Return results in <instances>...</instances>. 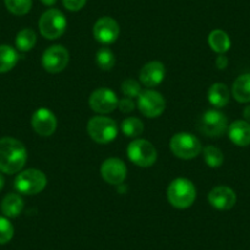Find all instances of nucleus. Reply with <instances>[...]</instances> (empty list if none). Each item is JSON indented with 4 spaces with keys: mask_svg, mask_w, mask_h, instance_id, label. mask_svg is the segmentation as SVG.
I'll return each mask as SVG.
<instances>
[{
    "mask_svg": "<svg viewBox=\"0 0 250 250\" xmlns=\"http://www.w3.org/2000/svg\"><path fill=\"white\" fill-rule=\"evenodd\" d=\"M27 161V150L21 141L14 138L0 139V172L15 174Z\"/></svg>",
    "mask_w": 250,
    "mask_h": 250,
    "instance_id": "f257e3e1",
    "label": "nucleus"
},
{
    "mask_svg": "<svg viewBox=\"0 0 250 250\" xmlns=\"http://www.w3.org/2000/svg\"><path fill=\"white\" fill-rule=\"evenodd\" d=\"M168 201L177 208H190L196 199L195 185L187 178H177L168 187Z\"/></svg>",
    "mask_w": 250,
    "mask_h": 250,
    "instance_id": "f03ea898",
    "label": "nucleus"
},
{
    "mask_svg": "<svg viewBox=\"0 0 250 250\" xmlns=\"http://www.w3.org/2000/svg\"><path fill=\"white\" fill-rule=\"evenodd\" d=\"M87 133L96 143L108 144L117 138V123L108 117H102V115L93 117L87 124Z\"/></svg>",
    "mask_w": 250,
    "mask_h": 250,
    "instance_id": "7ed1b4c3",
    "label": "nucleus"
},
{
    "mask_svg": "<svg viewBox=\"0 0 250 250\" xmlns=\"http://www.w3.org/2000/svg\"><path fill=\"white\" fill-rule=\"evenodd\" d=\"M66 19L58 9H49L40 19V32L48 40H55L64 35L66 30Z\"/></svg>",
    "mask_w": 250,
    "mask_h": 250,
    "instance_id": "20e7f679",
    "label": "nucleus"
},
{
    "mask_svg": "<svg viewBox=\"0 0 250 250\" xmlns=\"http://www.w3.org/2000/svg\"><path fill=\"white\" fill-rule=\"evenodd\" d=\"M15 189L23 195H36L47 185V177L38 169H26L15 178Z\"/></svg>",
    "mask_w": 250,
    "mask_h": 250,
    "instance_id": "39448f33",
    "label": "nucleus"
},
{
    "mask_svg": "<svg viewBox=\"0 0 250 250\" xmlns=\"http://www.w3.org/2000/svg\"><path fill=\"white\" fill-rule=\"evenodd\" d=\"M170 151L183 160L195 158L201 152V143L196 136L189 133H178L170 139Z\"/></svg>",
    "mask_w": 250,
    "mask_h": 250,
    "instance_id": "423d86ee",
    "label": "nucleus"
},
{
    "mask_svg": "<svg viewBox=\"0 0 250 250\" xmlns=\"http://www.w3.org/2000/svg\"><path fill=\"white\" fill-rule=\"evenodd\" d=\"M128 157L139 167H151L157 160V151L150 141L138 139L128 146Z\"/></svg>",
    "mask_w": 250,
    "mask_h": 250,
    "instance_id": "0eeeda50",
    "label": "nucleus"
},
{
    "mask_svg": "<svg viewBox=\"0 0 250 250\" xmlns=\"http://www.w3.org/2000/svg\"><path fill=\"white\" fill-rule=\"evenodd\" d=\"M138 107L145 117L157 118L165 112L166 101L157 91L146 90L138 97Z\"/></svg>",
    "mask_w": 250,
    "mask_h": 250,
    "instance_id": "6e6552de",
    "label": "nucleus"
},
{
    "mask_svg": "<svg viewBox=\"0 0 250 250\" xmlns=\"http://www.w3.org/2000/svg\"><path fill=\"white\" fill-rule=\"evenodd\" d=\"M69 52L62 45H52L48 48L42 57V65L44 70L50 74L62 71L68 66Z\"/></svg>",
    "mask_w": 250,
    "mask_h": 250,
    "instance_id": "1a4fd4ad",
    "label": "nucleus"
},
{
    "mask_svg": "<svg viewBox=\"0 0 250 250\" xmlns=\"http://www.w3.org/2000/svg\"><path fill=\"white\" fill-rule=\"evenodd\" d=\"M228 129V120L223 113L218 110H208L201 118L200 130L210 138H218Z\"/></svg>",
    "mask_w": 250,
    "mask_h": 250,
    "instance_id": "9d476101",
    "label": "nucleus"
},
{
    "mask_svg": "<svg viewBox=\"0 0 250 250\" xmlns=\"http://www.w3.org/2000/svg\"><path fill=\"white\" fill-rule=\"evenodd\" d=\"M90 107L100 114L112 113L118 107V97L109 88H97L90 96Z\"/></svg>",
    "mask_w": 250,
    "mask_h": 250,
    "instance_id": "9b49d317",
    "label": "nucleus"
},
{
    "mask_svg": "<svg viewBox=\"0 0 250 250\" xmlns=\"http://www.w3.org/2000/svg\"><path fill=\"white\" fill-rule=\"evenodd\" d=\"M119 25L114 19L103 16L93 26V36L101 44H112L119 37Z\"/></svg>",
    "mask_w": 250,
    "mask_h": 250,
    "instance_id": "f8f14e48",
    "label": "nucleus"
},
{
    "mask_svg": "<svg viewBox=\"0 0 250 250\" xmlns=\"http://www.w3.org/2000/svg\"><path fill=\"white\" fill-rule=\"evenodd\" d=\"M126 166L119 158H108L102 163L101 167V174L107 183L112 185L122 184L126 178Z\"/></svg>",
    "mask_w": 250,
    "mask_h": 250,
    "instance_id": "ddd939ff",
    "label": "nucleus"
},
{
    "mask_svg": "<svg viewBox=\"0 0 250 250\" xmlns=\"http://www.w3.org/2000/svg\"><path fill=\"white\" fill-rule=\"evenodd\" d=\"M32 126L41 136H50L57 129V118L47 108H40L32 115Z\"/></svg>",
    "mask_w": 250,
    "mask_h": 250,
    "instance_id": "4468645a",
    "label": "nucleus"
},
{
    "mask_svg": "<svg viewBox=\"0 0 250 250\" xmlns=\"http://www.w3.org/2000/svg\"><path fill=\"white\" fill-rule=\"evenodd\" d=\"M237 196L234 191L230 188L220 185V187L213 188L208 194V203L211 206L221 211L230 210L235 205Z\"/></svg>",
    "mask_w": 250,
    "mask_h": 250,
    "instance_id": "2eb2a0df",
    "label": "nucleus"
},
{
    "mask_svg": "<svg viewBox=\"0 0 250 250\" xmlns=\"http://www.w3.org/2000/svg\"><path fill=\"white\" fill-rule=\"evenodd\" d=\"M166 69L161 62H150L140 71V81L146 87H155L163 81Z\"/></svg>",
    "mask_w": 250,
    "mask_h": 250,
    "instance_id": "dca6fc26",
    "label": "nucleus"
},
{
    "mask_svg": "<svg viewBox=\"0 0 250 250\" xmlns=\"http://www.w3.org/2000/svg\"><path fill=\"white\" fill-rule=\"evenodd\" d=\"M228 136L234 145L245 147L250 145V124L245 120H235L228 128Z\"/></svg>",
    "mask_w": 250,
    "mask_h": 250,
    "instance_id": "f3484780",
    "label": "nucleus"
},
{
    "mask_svg": "<svg viewBox=\"0 0 250 250\" xmlns=\"http://www.w3.org/2000/svg\"><path fill=\"white\" fill-rule=\"evenodd\" d=\"M233 97L240 103L250 102V74H243L235 79L232 87Z\"/></svg>",
    "mask_w": 250,
    "mask_h": 250,
    "instance_id": "a211bd4d",
    "label": "nucleus"
},
{
    "mask_svg": "<svg viewBox=\"0 0 250 250\" xmlns=\"http://www.w3.org/2000/svg\"><path fill=\"white\" fill-rule=\"evenodd\" d=\"M23 200L19 194H8L1 201V211L9 218H15L22 212Z\"/></svg>",
    "mask_w": 250,
    "mask_h": 250,
    "instance_id": "6ab92c4d",
    "label": "nucleus"
},
{
    "mask_svg": "<svg viewBox=\"0 0 250 250\" xmlns=\"http://www.w3.org/2000/svg\"><path fill=\"white\" fill-rule=\"evenodd\" d=\"M208 101L216 108H223L229 102V90L225 83H213L208 90Z\"/></svg>",
    "mask_w": 250,
    "mask_h": 250,
    "instance_id": "aec40b11",
    "label": "nucleus"
},
{
    "mask_svg": "<svg viewBox=\"0 0 250 250\" xmlns=\"http://www.w3.org/2000/svg\"><path fill=\"white\" fill-rule=\"evenodd\" d=\"M208 45L213 52L218 54H225L230 48L229 36L222 30H213L208 35Z\"/></svg>",
    "mask_w": 250,
    "mask_h": 250,
    "instance_id": "412c9836",
    "label": "nucleus"
},
{
    "mask_svg": "<svg viewBox=\"0 0 250 250\" xmlns=\"http://www.w3.org/2000/svg\"><path fill=\"white\" fill-rule=\"evenodd\" d=\"M19 60V54L13 47L6 44L0 45V74L8 73Z\"/></svg>",
    "mask_w": 250,
    "mask_h": 250,
    "instance_id": "4be33fe9",
    "label": "nucleus"
},
{
    "mask_svg": "<svg viewBox=\"0 0 250 250\" xmlns=\"http://www.w3.org/2000/svg\"><path fill=\"white\" fill-rule=\"evenodd\" d=\"M36 42H37V36H36L35 31L31 28H23L18 33L15 40V44L19 50L21 52H30L33 47H35Z\"/></svg>",
    "mask_w": 250,
    "mask_h": 250,
    "instance_id": "5701e85b",
    "label": "nucleus"
},
{
    "mask_svg": "<svg viewBox=\"0 0 250 250\" xmlns=\"http://www.w3.org/2000/svg\"><path fill=\"white\" fill-rule=\"evenodd\" d=\"M122 131L128 138H138L144 131V124L139 118L129 117L123 120Z\"/></svg>",
    "mask_w": 250,
    "mask_h": 250,
    "instance_id": "b1692460",
    "label": "nucleus"
},
{
    "mask_svg": "<svg viewBox=\"0 0 250 250\" xmlns=\"http://www.w3.org/2000/svg\"><path fill=\"white\" fill-rule=\"evenodd\" d=\"M96 62H97V65L100 66V69H102V70H110V69H113V66H114L115 64L114 53L107 47L101 48L97 52V54H96Z\"/></svg>",
    "mask_w": 250,
    "mask_h": 250,
    "instance_id": "393cba45",
    "label": "nucleus"
},
{
    "mask_svg": "<svg viewBox=\"0 0 250 250\" xmlns=\"http://www.w3.org/2000/svg\"><path fill=\"white\" fill-rule=\"evenodd\" d=\"M204 158L208 167L217 168L223 163V153L220 148L215 147V146H206L204 148Z\"/></svg>",
    "mask_w": 250,
    "mask_h": 250,
    "instance_id": "a878e982",
    "label": "nucleus"
},
{
    "mask_svg": "<svg viewBox=\"0 0 250 250\" xmlns=\"http://www.w3.org/2000/svg\"><path fill=\"white\" fill-rule=\"evenodd\" d=\"M5 6L14 15L22 16L31 10L32 0H5Z\"/></svg>",
    "mask_w": 250,
    "mask_h": 250,
    "instance_id": "bb28decb",
    "label": "nucleus"
},
{
    "mask_svg": "<svg viewBox=\"0 0 250 250\" xmlns=\"http://www.w3.org/2000/svg\"><path fill=\"white\" fill-rule=\"evenodd\" d=\"M14 237V226L6 217L0 216V244H6Z\"/></svg>",
    "mask_w": 250,
    "mask_h": 250,
    "instance_id": "cd10ccee",
    "label": "nucleus"
},
{
    "mask_svg": "<svg viewBox=\"0 0 250 250\" xmlns=\"http://www.w3.org/2000/svg\"><path fill=\"white\" fill-rule=\"evenodd\" d=\"M122 92L128 98H138L143 91H141V86L138 81L128 79L122 83Z\"/></svg>",
    "mask_w": 250,
    "mask_h": 250,
    "instance_id": "c85d7f7f",
    "label": "nucleus"
},
{
    "mask_svg": "<svg viewBox=\"0 0 250 250\" xmlns=\"http://www.w3.org/2000/svg\"><path fill=\"white\" fill-rule=\"evenodd\" d=\"M87 0H62V4L69 11H79L85 6Z\"/></svg>",
    "mask_w": 250,
    "mask_h": 250,
    "instance_id": "c756f323",
    "label": "nucleus"
},
{
    "mask_svg": "<svg viewBox=\"0 0 250 250\" xmlns=\"http://www.w3.org/2000/svg\"><path fill=\"white\" fill-rule=\"evenodd\" d=\"M118 107H119V109L122 110L123 113H130L135 109V103L133 102L131 98L125 97L118 102Z\"/></svg>",
    "mask_w": 250,
    "mask_h": 250,
    "instance_id": "7c9ffc66",
    "label": "nucleus"
},
{
    "mask_svg": "<svg viewBox=\"0 0 250 250\" xmlns=\"http://www.w3.org/2000/svg\"><path fill=\"white\" fill-rule=\"evenodd\" d=\"M227 65H228L227 57H225L223 54L218 55L217 59H216V66H217L218 69H221V70H222V69L227 68Z\"/></svg>",
    "mask_w": 250,
    "mask_h": 250,
    "instance_id": "2f4dec72",
    "label": "nucleus"
},
{
    "mask_svg": "<svg viewBox=\"0 0 250 250\" xmlns=\"http://www.w3.org/2000/svg\"><path fill=\"white\" fill-rule=\"evenodd\" d=\"M243 117H244L245 122H248L250 124V105H247L243 110Z\"/></svg>",
    "mask_w": 250,
    "mask_h": 250,
    "instance_id": "473e14b6",
    "label": "nucleus"
},
{
    "mask_svg": "<svg viewBox=\"0 0 250 250\" xmlns=\"http://www.w3.org/2000/svg\"><path fill=\"white\" fill-rule=\"evenodd\" d=\"M42 1L43 5H47V6H52L57 3V0H41Z\"/></svg>",
    "mask_w": 250,
    "mask_h": 250,
    "instance_id": "72a5a7b5",
    "label": "nucleus"
},
{
    "mask_svg": "<svg viewBox=\"0 0 250 250\" xmlns=\"http://www.w3.org/2000/svg\"><path fill=\"white\" fill-rule=\"evenodd\" d=\"M4 184H5V179H4L3 174L0 173V191L3 190V188H4Z\"/></svg>",
    "mask_w": 250,
    "mask_h": 250,
    "instance_id": "f704fd0d",
    "label": "nucleus"
}]
</instances>
